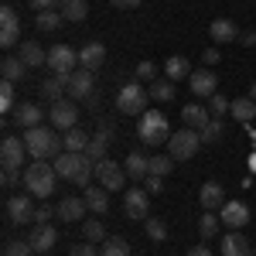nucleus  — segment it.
<instances>
[{
    "label": "nucleus",
    "instance_id": "obj_1",
    "mask_svg": "<svg viewBox=\"0 0 256 256\" xmlns=\"http://www.w3.org/2000/svg\"><path fill=\"white\" fill-rule=\"evenodd\" d=\"M20 137H24V144H28V158H34V160H55L62 150H65V140H62L55 130H48L44 123L24 130Z\"/></svg>",
    "mask_w": 256,
    "mask_h": 256
},
{
    "label": "nucleus",
    "instance_id": "obj_2",
    "mask_svg": "<svg viewBox=\"0 0 256 256\" xmlns=\"http://www.w3.org/2000/svg\"><path fill=\"white\" fill-rule=\"evenodd\" d=\"M24 188L34 198H52V192L58 188V171L48 160H31L24 168Z\"/></svg>",
    "mask_w": 256,
    "mask_h": 256
},
{
    "label": "nucleus",
    "instance_id": "obj_3",
    "mask_svg": "<svg viewBox=\"0 0 256 256\" xmlns=\"http://www.w3.org/2000/svg\"><path fill=\"white\" fill-rule=\"evenodd\" d=\"M137 137L140 144H147V147H160V144H168L171 140V130H168V116L158 113V110H147L137 123Z\"/></svg>",
    "mask_w": 256,
    "mask_h": 256
},
{
    "label": "nucleus",
    "instance_id": "obj_4",
    "mask_svg": "<svg viewBox=\"0 0 256 256\" xmlns=\"http://www.w3.org/2000/svg\"><path fill=\"white\" fill-rule=\"evenodd\" d=\"M147 89L140 86V82H130V86H123L116 92V110L123 116H144L147 113Z\"/></svg>",
    "mask_w": 256,
    "mask_h": 256
},
{
    "label": "nucleus",
    "instance_id": "obj_5",
    "mask_svg": "<svg viewBox=\"0 0 256 256\" xmlns=\"http://www.w3.org/2000/svg\"><path fill=\"white\" fill-rule=\"evenodd\" d=\"M198 147H202V134L192 130V126H184V130H174L171 140H168V154L174 160H192L198 154Z\"/></svg>",
    "mask_w": 256,
    "mask_h": 256
},
{
    "label": "nucleus",
    "instance_id": "obj_6",
    "mask_svg": "<svg viewBox=\"0 0 256 256\" xmlns=\"http://www.w3.org/2000/svg\"><path fill=\"white\" fill-rule=\"evenodd\" d=\"M48 123L55 126V130H72V126H79V106H76V99H58V102H52V110H48Z\"/></svg>",
    "mask_w": 256,
    "mask_h": 256
},
{
    "label": "nucleus",
    "instance_id": "obj_7",
    "mask_svg": "<svg viewBox=\"0 0 256 256\" xmlns=\"http://www.w3.org/2000/svg\"><path fill=\"white\" fill-rule=\"evenodd\" d=\"M96 181L106 188V192H123L126 188V168L116 164V160H99L96 164Z\"/></svg>",
    "mask_w": 256,
    "mask_h": 256
},
{
    "label": "nucleus",
    "instance_id": "obj_8",
    "mask_svg": "<svg viewBox=\"0 0 256 256\" xmlns=\"http://www.w3.org/2000/svg\"><path fill=\"white\" fill-rule=\"evenodd\" d=\"M76 65H79V52L76 48H68V44H55V48H48V68L55 72V76H72L76 72Z\"/></svg>",
    "mask_w": 256,
    "mask_h": 256
},
{
    "label": "nucleus",
    "instance_id": "obj_9",
    "mask_svg": "<svg viewBox=\"0 0 256 256\" xmlns=\"http://www.w3.org/2000/svg\"><path fill=\"white\" fill-rule=\"evenodd\" d=\"M24 158H28V144H24V137H4V144H0V164L4 168H14V171H20V164H24Z\"/></svg>",
    "mask_w": 256,
    "mask_h": 256
},
{
    "label": "nucleus",
    "instance_id": "obj_10",
    "mask_svg": "<svg viewBox=\"0 0 256 256\" xmlns=\"http://www.w3.org/2000/svg\"><path fill=\"white\" fill-rule=\"evenodd\" d=\"M0 44L4 48H18L20 44V18L14 7H4L0 10Z\"/></svg>",
    "mask_w": 256,
    "mask_h": 256
},
{
    "label": "nucleus",
    "instance_id": "obj_11",
    "mask_svg": "<svg viewBox=\"0 0 256 256\" xmlns=\"http://www.w3.org/2000/svg\"><path fill=\"white\" fill-rule=\"evenodd\" d=\"M92 92H96V76H92L89 68H76V72H72V79H68V99L86 102Z\"/></svg>",
    "mask_w": 256,
    "mask_h": 256
},
{
    "label": "nucleus",
    "instance_id": "obj_12",
    "mask_svg": "<svg viewBox=\"0 0 256 256\" xmlns=\"http://www.w3.org/2000/svg\"><path fill=\"white\" fill-rule=\"evenodd\" d=\"M34 195H14L7 202V218L14 222V226H24V222H34V212H38V205L31 202Z\"/></svg>",
    "mask_w": 256,
    "mask_h": 256
},
{
    "label": "nucleus",
    "instance_id": "obj_13",
    "mask_svg": "<svg viewBox=\"0 0 256 256\" xmlns=\"http://www.w3.org/2000/svg\"><path fill=\"white\" fill-rule=\"evenodd\" d=\"M123 208H126V216L130 218H150V192L147 188H130L126 195H123Z\"/></svg>",
    "mask_w": 256,
    "mask_h": 256
},
{
    "label": "nucleus",
    "instance_id": "obj_14",
    "mask_svg": "<svg viewBox=\"0 0 256 256\" xmlns=\"http://www.w3.org/2000/svg\"><path fill=\"white\" fill-rule=\"evenodd\" d=\"M14 123H18L20 130L41 126V123H44V110H41L38 102H18V106H14Z\"/></svg>",
    "mask_w": 256,
    "mask_h": 256
},
{
    "label": "nucleus",
    "instance_id": "obj_15",
    "mask_svg": "<svg viewBox=\"0 0 256 256\" xmlns=\"http://www.w3.org/2000/svg\"><path fill=\"white\" fill-rule=\"evenodd\" d=\"M198 205H202L205 212H218V208L226 205V192H222V184H218V181H205L202 192H198Z\"/></svg>",
    "mask_w": 256,
    "mask_h": 256
},
{
    "label": "nucleus",
    "instance_id": "obj_16",
    "mask_svg": "<svg viewBox=\"0 0 256 256\" xmlns=\"http://www.w3.org/2000/svg\"><path fill=\"white\" fill-rule=\"evenodd\" d=\"M188 86H192V92H195L198 99H212V96L218 92V89H216V76H212V68H198V72H192Z\"/></svg>",
    "mask_w": 256,
    "mask_h": 256
},
{
    "label": "nucleus",
    "instance_id": "obj_17",
    "mask_svg": "<svg viewBox=\"0 0 256 256\" xmlns=\"http://www.w3.org/2000/svg\"><path fill=\"white\" fill-rule=\"evenodd\" d=\"M218 218H222L229 229H242V226L250 222V205H246V202H226Z\"/></svg>",
    "mask_w": 256,
    "mask_h": 256
},
{
    "label": "nucleus",
    "instance_id": "obj_18",
    "mask_svg": "<svg viewBox=\"0 0 256 256\" xmlns=\"http://www.w3.org/2000/svg\"><path fill=\"white\" fill-rule=\"evenodd\" d=\"M18 58L28 65V68H41V65H48V52L41 48L38 41H20L18 44Z\"/></svg>",
    "mask_w": 256,
    "mask_h": 256
},
{
    "label": "nucleus",
    "instance_id": "obj_19",
    "mask_svg": "<svg viewBox=\"0 0 256 256\" xmlns=\"http://www.w3.org/2000/svg\"><path fill=\"white\" fill-rule=\"evenodd\" d=\"M208 34H212L216 44H232L239 38V28H236V20H229V18H216L208 24Z\"/></svg>",
    "mask_w": 256,
    "mask_h": 256
},
{
    "label": "nucleus",
    "instance_id": "obj_20",
    "mask_svg": "<svg viewBox=\"0 0 256 256\" xmlns=\"http://www.w3.org/2000/svg\"><path fill=\"white\" fill-rule=\"evenodd\" d=\"M102 62H106V48H102V41H89L86 48H79V68L96 72V68H102Z\"/></svg>",
    "mask_w": 256,
    "mask_h": 256
},
{
    "label": "nucleus",
    "instance_id": "obj_21",
    "mask_svg": "<svg viewBox=\"0 0 256 256\" xmlns=\"http://www.w3.org/2000/svg\"><path fill=\"white\" fill-rule=\"evenodd\" d=\"M28 242L34 246V253H48V250H55L58 232H55V226H34L31 236H28Z\"/></svg>",
    "mask_w": 256,
    "mask_h": 256
},
{
    "label": "nucleus",
    "instance_id": "obj_22",
    "mask_svg": "<svg viewBox=\"0 0 256 256\" xmlns=\"http://www.w3.org/2000/svg\"><path fill=\"white\" fill-rule=\"evenodd\" d=\"M86 212H89L86 198L68 195V198H62V202H58V218H62V222H82V216H86Z\"/></svg>",
    "mask_w": 256,
    "mask_h": 256
},
{
    "label": "nucleus",
    "instance_id": "obj_23",
    "mask_svg": "<svg viewBox=\"0 0 256 256\" xmlns=\"http://www.w3.org/2000/svg\"><path fill=\"white\" fill-rule=\"evenodd\" d=\"M86 205H89V212H96L99 218L106 216V212H110V192H106V188H102V184H89V188H86Z\"/></svg>",
    "mask_w": 256,
    "mask_h": 256
},
{
    "label": "nucleus",
    "instance_id": "obj_24",
    "mask_svg": "<svg viewBox=\"0 0 256 256\" xmlns=\"http://www.w3.org/2000/svg\"><path fill=\"white\" fill-rule=\"evenodd\" d=\"M123 168H126V178L130 181H144V178L150 174V158L140 154V150H130V158L123 160Z\"/></svg>",
    "mask_w": 256,
    "mask_h": 256
},
{
    "label": "nucleus",
    "instance_id": "obj_25",
    "mask_svg": "<svg viewBox=\"0 0 256 256\" xmlns=\"http://www.w3.org/2000/svg\"><path fill=\"white\" fill-rule=\"evenodd\" d=\"M222 256H253V246H250V239L242 236L239 229H232L229 236L222 239Z\"/></svg>",
    "mask_w": 256,
    "mask_h": 256
},
{
    "label": "nucleus",
    "instance_id": "obj_26",
    "mask_svg": "<svg viewBox=\"0 0 256 256\" xmlns=\"http://www.w3.org/2000/svg\"><path fill=\"white\" fill-rule=\"evenodd\" d=\"M208 110H205V106H202V102H188V106H184V110H181V123H184V126H192V130H205V126H208Z\"/></svg>",
    "mask_w": 256,
    "mask_h": 256
},
{
    "label": "nucleus",
    "instance_id": "obj_27",
    "mask_svg": "<svg viewBox=\"0 0 256 256\" xmlns=\"http://www.w3.org/2000/svg\"><path fill=\"white\" fill-rule=\"evenodd\" d=\"M82 158H86V154H72V150H62V154L52 160V164H55L58 178L72 181V178H76V171H79V164H82Z\"/></svg>",
    "mask_w": 256,
    "mask_h": 256
},
{
    "label": "nucleus",
    "instance_id": "obj_28",
    "mask_svg": "<svg viewBox=\"0 0 256 256\" xmlns=\"http://www.w3.org/2000/svg\"><path fill=\"white\" fill-rule=\"evenodd\" d=\"M164 79H171V82L192 79V62L184 58V55H171V58L164 62Z\"/></svg>",
    "mask_w": 256,
    "mask_h": 256
},
{
    "label": "nucleus",
    "instance_id": "obj_29",
    "mask_svg": "<svg viewBox=\"0 0 256 256\" xmlns=\"http://www.w3.org/2000/svg\"><path fill=\"white\" fill-rule=\"evenodd\" d=\"M72 79V76H68ZM68 79L65 76H52V79L41 82V96L48 99V102H58V99H65V92H68Z\"/></svg>",
    "mask_w": 256,
    "mask_h": 256
},
{
    "label": "nucleus",
    "instance_id": "obj_30",
    "mask_svg": "<svg viewBox=\"0 0 256 256\" xmlns=\"http://www.w3.org/2000/svg\"><path fill=\"white\" fill-rule=\"evenodd\" d=\"M62 140H65V150H72V154H86V147H89V134L82 130V126H72V130H65L62 134Z\"/></svg>",
    "mask_w": 256,
    "mask_h": 256
},
{
    "label": "nucleus",
    "instance_id": "obj_31",
    "mask_svg": "<svg viewBox=\"0 0 256 256\" xmlns=\"http://www.w3.org/2000/svg\"><path fill=\"white\" fill-rule=\"evenodd\" d=\"M58 10H62V18L72 20V24H79V20L89 18V4H86V0H62Z\"/></svg>",
    "mask_w": 256,
    "mask_h": 256
},
{
    "label": "nucleus",
    "instance_id": "obj_32",
    "mask_svg": "<svg viewBox=\"0 0 256 256\" xmlns=\"http://www.w3.org/2000/svg\"><path fill=\"white\" fill-rule=\"evenodd\" d=\"M232 120H239V123H253L256 120V99L242 96V99H232Z\"/></svg>",
    "mask_w": 256,
    "mask_h": 256
},
{
    "label": "nucleus",
    "instance_id": "obj_33",
    "mask_svg": "<svg viewBox=\"0 0 256 256\" xmlns=\"http://www.w3.org/2000/svg\"><path fill=\"white\" fill-rule=\"evenodd\" d=\"M147 96H150V102H171V99H174V82L171 79H154L150 89H147Z\"/></svg>",
    "mask_w": 256,
    "mask_h": 256
},
{
    "label": "nucleus",
    "instance_id": "obj_34",
    "mask_svg": "<svg viewBox=\"0 0 256 256\" xmlns=\"http://www.w3.org/2000/svg\"><path fill=\"white\" fill-rule=\"evenodd\" d=\"M0 72H4V79H7V82H20V79H24V72H28V65H24L18 55H7V58L0 62Z\"/></svg>",
    "mask_w": 256,
    "mask_h": 256
},
{
    "label": "nucleus",
    "instance_id": "obj_35",
    "mask_svg": "<svg viewBox=\"0 0 256 256\" xmlns=\"http://www.w3.org/2000/svg\"><path fill=\"white\" fill-rule=\"evenodd\" d=\"M62 24H65L62 10H41L38 18H34V28H38V31H44V34H48V31H58Z\"/></svg>",
    "mask_w": 256,
    "mask_h": 256
},
{
    "label": "nucleus",
    "instance_id": "obj_36",
    "mask_svg": "<svg viewBox=\"0 0 256 256\" xmlns=\"http://www.w3.org/2000/svg\"><path fill=\"white\" fill-rule=\"evenodd\" d=\"M82 239H89V242H106V226H102V218H86L82 222Z\"/></svg>",
    "mask_w": 256,
    "mask_h": 256
},
{
    "label": "nucleus",
    "instance_id": "obj_37",
    "mask_svg": "<svg viewBox=\"0 0 256 256\" xmlns=\"http://www.w3.org/2000/svg\"><path fill=\"white\" fill-rule=\"evenodd\" d=\"M218 226H222V218H218L216 212H202V218H198V236H202V239H212L218 232Z\"/></svg>",
    "mask_w": 256,
    "mask_h": 256
},
{
    "label": "nucleus",
    "instance_id": "obj_38",
    "mask_svg": "<svg viewBox=\"0 0 256 256\" xmlns=\"http://www.w3.org/2000/svg\"><path fill=\"white\" fill-rule=\"evenodd\" d=\"M14 106H18V96H14V82H0V110L4 113H14Z\"/></svg>",
    "mask_w": 256,
    "mask_h": 256
},
{
    "label": "nucleus",
    "instance_id": "obj_39",
    "mask_svg": "<svg viewBox=\"0 0 256 256\" xmlns=\"http://www.w3.org/2000/svg\"><path fill=\"white\" fill-rule=\"evenodd\" d=\"M174 164L178 160L171 158V154H158V158H150V174H171V171H174Z\"/></svg>",
    "mask_w": 256,
    "mask_h": 256
},
{
    "label": "nucleus",
    "instance_id": "obj_40",
    "mask_svg": "<svg viewBox=\"0 0 256 256\" xmlns=\"http://www.w3.org/2000/svg\"><path fill=\"white\" fill-rule=\"evenodd\" d=\"M99 256H130V246H126V239H106L102 242V250H99Z\"/></svg>",
    "mask_w": 256,
    "mask_h": 256
},
{
    "label": "nucleus",
    "instance_id": "obj_41",
    "mask_svg": "<svg viewBox=\"0 0 256 256\" xmlns=\"http://www.w3.org/2000/svg\"><path fill=\"white\" fill-rule=\"evenodd\" d=\"M4 256H34V246H31L28 239H10V242L4 246Z\"/></svg>",
    "mask_w": 256,
    "mask_h": 256
},
{
    "label": "nucleus",
    "instance_id": "obj_42",
    "mask_svg": "<svg viewBox=\"0 0 256 256\" xmlns=\"http://www.w3.org/2000/svg\"><path fill=\"white\" fill-rule=\"evenodd\" d=\"M144 229H147V236L154 239V242H164L168 239V226L160 218H144Z\"/></svg>",
    "mask_w": 256,
    "mask_h": 256
},
{
    "label": "nucleus",
    "instance_id": "obj_43",
    "mask_svg": "<svg viewBox=\"0 0 256 256\" xmlns=\"http://www.w3.org/2000/svg\"><path fill=\"white\" fill-rule=\"evenodd\" d=\"M52 218H58V205H38V212H34V226H52Z\"/></svg>",
    "mask_w": 256,
    "mask_h": 256
},
{
    "label": "nucleus",
    "instance_id": "obj_44",
    "mask_svg": "<svg viewBox=\"0 0 256 256\" xmlns=\"http://www.w3.org/2000/svg\"><path fill=\"white\" fill-rule=\"evenodd\" d=\"M198 134H202V144H216V140L222 137V120L212 116V120H208V126H205V130H198Z\"/></svg>",
    "mask_w": 256,
    "mask_h": 256
},
{
    "label": "nucleus",
    "instance_id": "obj_45",
    "mask_svg": "<svg viewBox=\"0 0 256 256\" xmlns=\"http://www.w3.org/2000/svg\"><path fill=\"white\" fill-rule=\"evenodd\" d=\"M134 76H137V82H154L158 79V65H154V62H140Z\"/></svg>",
    "mask_w": 256,
    "mask_h": 256
},
{
    "label": "nucleus",
    "instance_id": "obj_46",
    "mask_svg": "<svg viewBox=\"0 0 256 256\" xmlns=\"http://www.w3.org/2000/svg\"><path fill=\"white\" fill-rule=\"evenodd\" d=\"M229 110H232V99L216 92V96H212V116H222V113H229Z\"/></svg>",
    "mask_w": 256,
    "mask_h": 256
},
{
    "label": "nucleus",
    "instance_id": "obj_47",
    "mask_svg": "<svg viewBox=\"0 0 256 256\" xmlns=\"http://www.w3.org/2000/svg\"><path fill=\"white\" fill-rule=\"evenodd\" d=\"M68 256H99V250H96V242L86 239V242H79V246H72V253H68Z\"/></svg>",
    "mask_w": 256,
    "mask_h": 256
},
{
    "label": "nucleus",
    "instance_id": "obj_48",
    "mask_svg": "<svg viewBox=\"0 0 256 256\" xmlns=\"http://www.w3.org/2000/svg\"><path fill=\"white\" fill-rule=\"evenodd\" d=\"M144 188H147L150 195H160V192H164V184H160V174H147V178H144Z\"/></svg>",
    "mask_w": 256,
    "mask_h": 256
},
{
    "label": "nucleus",
    "instance_id": "obj_49",
    "mask_svg": "<svg viewBox=\"0 0 256 256\" xmlns=\"http://www.w3.org/2000/svg\"><path fill=\"white\" fill-rule=\"evenodd\" d=\"M0 181H4V188H14L20 181V171H14V168H4V174H0Z\"/></svg>",
    "mask_w": 256,
    "mask_h": 256
},
{
    "label": "nucleus",
    "instance_id": "obj_50",
    "mask_svg": "<svg viewBox=\"0 0 256 256\" xmlns=\"http://www.w3.org/2000/svg\"><path fill=\"white\" fill-rule=\"evenodd\" d=\"M31 7H34L38 14H41V10H58L62 0H31Z\"/></svg>",
    "mask_w": 256,
    "mask_h": 256
},
{
    "label": "nucleus",
    "instance_id": "obj_51",
    "mask_svg": "<svg viewBox=\"0 0 256 256\" xmlns=\"http://www.w3.org/2000/svg\"><path fill=\"white\" fill-rule=\"evenodd\" d=\"M110 4H113L116 10H134V7H140L144 0H110Z\"/></svg>",
    "mask_w": 256,
    "mask_h": 256
},
{
    "label": "nucleus",
    "instance_id": "obj_52",
    "mask_svg": "<svg viewBox=\"0 0 256 256\" xmlns=\"http://www.w3.org/2000/svg\"><path fill=\"white\" fill-rule=\"evenodd\" d=\"M218 58H222V55H218V48H205V52H202V62H205V65H216Z\"/></svg>",
    "mask_w": 256,
    "mask_h": 256
},
{
    "label": "nucleus",
    "instance_id": "obj_53",
    "mask_svg": "<svg viewBox=\"0 0 256 256\" xmlns=\"http://www.w3.org/2000/svg\"><path fill=\"white\" fill-rule=\"evenodd\" d=\"M188 256H212V250H208L205 242H198V246H192V250H188Z\"/></svg>",
    "mask_w": 256,
    "mask_h": 256
},
{
    "label": "nucleus",
    "instance_id": "obj_54",
    "mask_svg": "<svg viewBox=\"0 0 256 256\" xmlns=\"http://www.w3.org/2000/svg\"><path fill=\"white\" fill-rule=\"evenodd\" d=\"M239 41H242L246 48H250V44H256V31H242V38H239Z\"/></svg>",
    "mask_w": 256,
    "mask_h": 256
},
{
    "label": "nucleus",
    "instance_id": "obj_55",
    "mask_svg": "<svg viewBox=\"0 0 256 256\" xmlns=\"http://www.w3.org/2000/svg\"><path fill=\"white\" fill-rule=\"evenodd\" d=\"M250 99H256V82H253V89H250Z\"/></svg>",
    "mask_w": 256,
    "mask_h": 256
},
{
    "label": "nucleus",
    "instance_id": "obj_56",
    "mask_svg": "<svg viewBox=\"0 0 256 256\" xmlns=\"http://www.w3.org/2000/svg\"><path fill=\"white\" fill-rule=\"evenodd\" d=\"M253 256H256V246H253Z\"/></svg>",
    "mask_w": 256,
    "mask_h": 256
}]
</instances>
